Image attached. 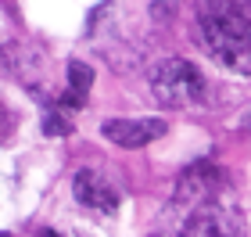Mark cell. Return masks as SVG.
I'll return each instance as SVG.
<instances>
[{"label": "cell", "instance_id": "6da1fadb", "mask_svg": "<svg viewBox=\"0 0 251 237\" xmlns=\"http://www.w3.org/2000/svg\"><path fill=\"white\" fill-rule=\"evenodd\" d=\"M198 29L204 51L219 65L251 76V18L241 0H204Z\"/></svg>", "mask_w": 251, "mask_h": 237}, {"label": "cell", "instance_id": "7a4b0ae2", "mask_svg": "<svg viewBox=\"0 0 251 237\" xmlns=\"http://www.w3.org/2000/svg\"><path fill=\"white\" fill-rule=\"evenodd\" d=\"M151 86H154V97L165 101V105H173V108H187V105H194V101L204 97L201 72L194 69L190 61H183V58L158 61L154 72H151Z\"/></svg>", "mask_w": 251, "mask_h": 237}, {"label": "cell", "instance_id": "3957f363", "mask_svg": "<svg viewBox=\"0 0 251 237\" xmlns=\"http://www.w3.org/2000/svg\"><path fill=\"white\" fill-rule=\"evenodd\" d=\"M165 133V119H108L100 126V137H108L115 148H147Z\"/></svg>", "mask_w": 251, "mask_h": 237}, {"label": "cell", "instance_id": "277c9868", "mask_svg": "<svg viewBox=\"0 0 251 237\" xmlns=\"http://www.w3.org/2000/svg\"><path fill=\"white\" fill-rule=\"evenodd\" d=\"M72 194H75L79 205H86L94 212H104V216H111V212L119 209V190L100 173H94V169H79L72 176Z\"/></svg>", "mask_w": 251, "mask_h": 237}, {"label": "cell", "instance_id": "5b68a950", "mask_svg": "<svg viewBox=\"0 0 251 237\" xmlns=\"http://www.w3.org/2000/svg\"><path fill=\"white\" fill-rule=\"evenodd\" d=\"M233 234H237V212H230L226 205H201L194 209L179 237H233Z\"/></svg>", "mask_w": 251, "mask_h": 237}, {"label": "cell", "instance_id": "8992f818", "mask_svg": "<svg viewBox=\"0 0 251 237\" xmlns=\"http://www.w3.org/2000/svg\"><path fill=\"white\" fill-rule=\"evenodd\" d=\"M219 184V173L208 165V162H198L194 169H187L179 176V187H176V201L179 205H204V198L215 190Z\"/></svg>", "mask_w": 251, "mask_h": 237}, {"label": "cell", "instance_id": "52a82bcc", "mask_svg": "<svg viewBox=\"0 0 251 237\" xmlns=\"http://www.w3.org/2000/svg\"><path fill=\"white\" fill-rule=\"evenodd\" d=\"M90 83H94V72H90V65L72 61V65H68V94H65V105H83Z\"/></svg>", "mask_w": 251, "mask_h": 237}, {"label": "cell", "instance_id": "ba28073f", "mask_svg": "<svg viewBox=\"0 0 251 237\" xmlns=\"http://www.w3.org/2000/svg\"><path fill=\"white\" fill-rule=\"evenodd\" d=\"M43 133H47V137H65L68 133V122H65L61 111H50V115L43 119Z\"/></svg>", "mask_w": 251, "mask_h": 237}, {"label": "cell", "instance_id": "9c48e42d", "mask_svg": "<svg viewBox=\"0 0 251 237\" xmlns=\"http://www.w3.org/2000/svg\"><path fill=\"white\" fill-rule=\"evenodd\" d=\"M43 237H61V234H54V230H47V234H43Z\"/></svg>", "mask_w": 251, "mask_h": 237}, {"label": "cell", "instance_id": "30bf717a", "mask_svg": "<svg viewBox=\"0 0 251 237\" xmlns=\"http://www.w3.org/2000/svg\"><path fill=\"white\" fill-rule=\"evenodd\" d=\"M0 237H11V234H0Z\"/></svg>", "mask_w": 251, "mask_h": 237}]
</instances>
